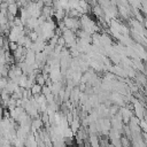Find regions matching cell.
Masks as SVG:
<instances>
[{
	"mask_svg": "<svg viewBox=\"0 0 147 147\" xmlns=\"http://www.w3.org/2000/svg\"><path fill=\"white\" fill-rule=\"evenodd\" d=\"M18 5H17V2H14V3H9L8 5V13H10V14H13V15H17V13H18Z\"/></svg>",
	"mask_w": 147,
	"mask_h": 147,
	"instance_id": "6da1fadb",
	"label": "cell"
},
{
	"mask_svg": "<svg viewBox=\"0 0 147 147\" xmlns=\"http://www.w3.org/2000/svg\"><path fill=\"white\" fill-rule=\"evenodd\" d=\"M30 90H31V92H32L33 95L40 94V93H41V90H42V85H40V84H38V83H34Z\"/></svg>",
	"mask_w": 147,
	"mask_h": 147,
	"instance_id": "7a4b0ae2",
	"label": "cell"
},
{
	"mask_svg": "<svg viewBox=\"0 0 147 147\" xmlns=\"http://www.w3.org/2000/svg\"><path fill=\"white\" fill-rule=\"evenodd\" d=\"M28 75H25V74H22L21 76H20V80H18V85L21 86V87H23V88H25L26 87V84H28Z\"/></svg>",
	"mask_w": 147,
	"mask_h": 147,
	"instance_id": "3957f363",
	"label": "cell"
},
{
	"mask_svg": "<svg viewBox=\"0 0 147 147\" xmlns=\"http://www.w3.org/2000/svg\"><path fill=\"white\" fill-rule=\"evenodd\" d=\"M7 78L6 77H1L0 78V90H2V88H5L6 87V85H7Z\"/></svg>",
	"mask_w": 147,
	"mask_h": 147,
	"instance_id": "277c9868",
	"label": "cell"
},
{
	"mask_svg": "<svg viewBox=\"0 0 147 147\" xmlns=\"http://www.w3.org/2000/svg\"><path fill=\"white\" fill-rule=\"evenodd\" d=\"M17 47H18V44H17L16 41H9V49H10L11 52H14Z\"/></svg>",
	"mask_w": 147,
	"mask_h": 147,
	"instance_id": "5b68a950",
	"label": "cell"
},
{
	"mask_svg": "<svg viewBox=\"0 0 147 147\" xmlns=\"http://www.w3.org/2000/svg\"><path fill=\"white\" fill-rule=\"evenodd\" d=\"M2 118H3V106L0 103V122L2 121Z\"/></svg>",
	"mask_w": 147,
	"mask_h": 147,
	"instance_id": "8992f818",
	"label": "cell"
},
{
	"mask_svg": "<svg viewBox=\"0 0 147 147\" xmlns=\"http://www.w3.org/2000/svg\"><path fill=\"white\" fill-rule=\"evenodd\" d=\"M0 102H1V90H0Z\"/></svg>",
	"mask_w": 147,
	"mask_h": 147,
	"instance_id": "52a82bcc",
	"label": "cell"
}]
</instances>
